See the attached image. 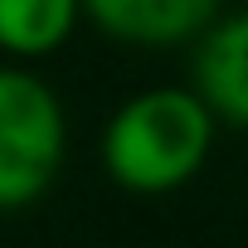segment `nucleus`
<instances>
[{"mask_svg":"<svg viewBox=\"0 0 248 248\" xmlns=\"http://www.w3.org/2000/svg\"><path fill=\"white\" fill-rule=\"evenodd\" d=\"M214 122H248V15H219L195 49V88Z\"/></svg>","mask_w":248,"mask_h":248,"instance_id":"4","label":"nucleus"},{"mask_svg":"<svg viewBox=\"0 0 248 248\" xmlns=\"http://www.w3.org/2000/svg\"><path fill=\"white\" fill-rule=\"evenodd\" d=\"M214 127L190 88H146L107 117L102 170L127 195H170L204 170Z\"/></svg>","mask_w":248,"mask_h":248,"instance_id":"1","label":"nucleus"},{"mask_svg":"<svg viewBox=\"0 0 248 248\" xmlns=\"http://www.w3.org/2000/svg\"><path fill=\"white\" fill-rule=\"evenodd\" d=\"M78 20V0H0V54L44 59L73 39Z\"/></svg>","mask_w":248,"mask_h":248,"instance_id":"5","label":"nucleus"},{"mask_svg":"<svg viewBox=\"0 0 248 248\" xmlns=\"http://www.w3.org/2000/svg\"><path fill=\"white\" fill-rule=\"evenodd\" d=\"M68 117L30 68H0V209L34 204L63 170Z\"/></svg>","mask_w":248,"mask_h":248,"instance_id":"2","label":"nucleus"},{"mask_svg":"<svg viewBox=\"0 0 248 248\" xmlns=\"http://www.w3.org/2000/svg\"><path fill=\"white\" fill-rule=\"evenodd\" d=\"M78 10L117 44L166 49L200 39L224 15V0H78Z\"/></svg>","mask_w":248,"mask_h":248,"instance_id":"3","label":"nucleus"}]
</instances>
